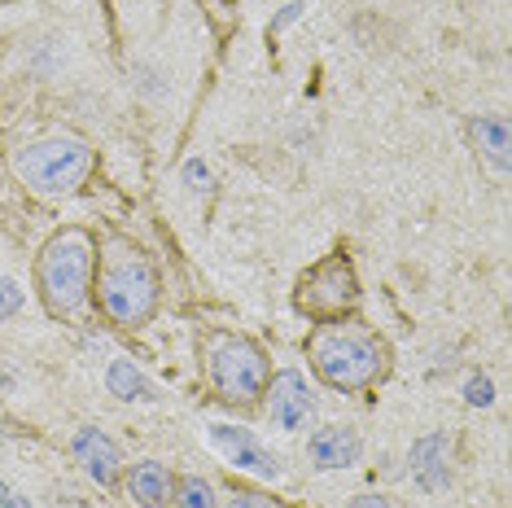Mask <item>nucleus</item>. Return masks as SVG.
<instances>
[{
    "mask_svg": "<svg viewBox=\"0 0 512 508\" xmlns=\"http://www.w3.org/2000/svg\"><path fill=\"white\" fill-rule=\"evenodd\" d=\"M307 360L329 390L359 395V390H372L381 377H386L390 346L377 329H368L364 320L346 316V320H324V325L311 329Z\"/></svg>",
    "mask_w": 512,
    "mask_h": 508,
    "instance_id": "f257e3e1",
    "label": "nucleus"
},
{
    "mask_svg": "<svg viewBox=\"0 0 512 508\" xmlns=\"http://www.w3.org/2000/svg\"><path fill=\"white\" fill-rule=\"evenodd\" d=\"M92 281H97V303L106 311L110 325L119 329H141L154 320L158 311V272L149 263V254L132 241L114 237L101 250L97 268H92Z\"/></svg>",
    "mask_w": 512,
    "mask_h": 508,
    "instance_id": "f03ea898",
    "label": "nucleus"
},
{
    "mask_svg": "<svg viewBox=\"0 0 512 508\" xmlns=\"http://www.w3.org/2000/svg\"><path fill=\"white\" fill-rule=\"evenodd\" d=\"M92 268H97V241L88 228H62L44 241L36 259V294L49 316H75L92 298Z\"/></svg>",
    "mask_w": 512,
    "mask_h": 508,
    "instance_id": "7ed1b4c3",
    "label": "nucleus"
},
{
    "mask_svg": "<svg viewBox=\"0 0 512 508\" xmlns=\"http://www.w3.org/2000/svg\"><path fill=\"white\" fill-rule=\"evenodd\" d=\"M92 163H97V154L75 132H57V136H44V141L14 149V176L31 193H40V198H66V193H75L92 176Z\"/></svg>",
    "mask_w": 512,
    "mask_h": 508,
    "instance_id": "20e7f679",
    "label": "nucleus"
},
{
    "mask_svg": "<svg viewBox=\"0 0 512 508\" xmlns=\"http://www.w3.org/2000/svg\"><path fill=\"white\" fill-rule=\"evenodd\" d=\"M206 355V377H211V390L232 408H250V403L263 399L267 377H272V364H267L263 346L250 342L246 333H211L202 346Z\"/></svg>",
    "mask_w": 512,
    "mask_h": 508,
    "instance_id": "39448f33",
    "label": "nucleus"
},
{
    "mask_svg": "<svg viewBox=\"0 0 512 508\" xmlns=\"http://www.w3.org/2000/svg\"><path fill=\"white\" fill-rule=\"evenodd\" d=\"M294 307L302 311V316L316 320V325H324V320H346L359 307L355 263L337 250V254H329V259H320L316 268H307L298 276Z\"/></svg>",
    "mask_w": 512,
    "mask_h": 508,
    "instance_id": "423d86ee",
    "label": "nucleus"
},
{
    "mask_svg": "<svg viewBox=\"0 0 512 508\" xmlns=\"http://www.w3.org/2000/svg\"><path fill=\"white\" fill-rule=\"evenodd\" d=\"M263 395H267V417L289 434L307 430V421L316 417V395H311L307 377H302L298 368H281L276 377H267Z\"/></svg>",
    "mask_w": 512,
    "mask_h": 508,
    "instance_id": "0eeeda50",
    "label": "nucleus"
},
{
    "mask_svg": "<svg viewBox=\"0 0 512 508\" xmlns=\"http://www.w3.org/2000/svg\"><path fill=\"white\" fill-rule=\"evenodd\" d=\"M71 452L75 460L84 465V473L97 487H114L123 473V452L114 447V438L106 430H97V425H84L75 438H71Z\"/></svg>",
    "mask_w": 512,
    "mask_h": 508,
    "instance_id": "6e6552de",
    "label": "nucleus"
},
{
    "mask_svg": "<svg viewBox=\"0 0 512 508\" xmlns=\"http://www.w3.org/2000/svg\"><path fill=\"white\" fill-rule=\"evenodd\" d=\"M211 443L237 469L259 473V478H281V460H276V452H267L250 430H237V425H211Z\"/></svg>",
    "mask_w": 512,
    "mask_h": 508,
    "instance_id": "1a4fd4ad",
    "label": "nucleus"
},
{
    "mask_svg": "<svg viewBox=\"0 0 512 508\" xmlns=\"http://www.w3.org/2000/svg\"><path fill=\"white\" fill-rule=\"evenodd\" d=\"M359 452H364V443H359V434L351 425H320V430L307 438V460H311V469H320V473L351 469Z\"/></svg>",
    "mask_w": 512,
    "mask_h": 508,
    "instance_id": "9d476101",
    "label": "nucleus"
},
{
    "mask_svg": "<svg viewBox=\"0 0 512 508\" xmlns=\"http://www.w3.org/2000/svg\"><path fill=\"white\" fill-rule=\"evenodd\" d=\"M412 478L421 491L451 487V438L447 434H425L412 443Z\"/></svg>",
    "mask_w": 512,
    "mask_h": 508,
    "instance_id": "9b49d317",
    "label": "nucleus"
},
{
    "mask_svg": "<svg viewBox=\"0 0 512 508\" xmlns=\"http://www.w3.org/2000/svg\"><path fill=\"white\" fill-rule=\"evenodd\" d=\"M171 491H176V478L158 460H141V465H132V473H127V495L141 508H162L171 500Z\"/></svg>",
    "mask_w": 512,
    "mask_h": 508,
    "instance_id": "f8f14e48",
    "label": "nucleus"
},
{
    "mask_svg": "<svg viewBox=\"0 0 512 508\" xmlns=\"http://www.w3.org/2000/svg\"><path fill=\"white\" fill-rule=\"evenodd\" d=\"M469 136H473V145L482 149V154L491 158L499 171H508V119H504V114H482V119H473Z\"/></svg>",
    "mask_w": 512,
    "mask_h": 508,
    "instance_id": "ddd939ff",
    "label": "nucleus"
},
{
    "mask_svg": "<svg viewBox=\"0 0 512 508\" xmlns=\"http://www.w3.org/2000/svg\"><path fill=\"white\" fill-rule=\"evenodd\" d=\"M106 386H110V395H119V399H154V386L145 381V373L136 368L132 360H114L106 368Z\"/></svg>",
    "mask_w": 512,
    "mask_h": 508,
    "instance_id": "4468645a",
    "label": "nucleus"
},
{
    "mask_svg": "<svg viewBox=\"0 0 512 508\" xmlns=\"http://www.w3.org/2000/svg\"><path fill=\"white\" fill-rule=\"evenodd\" d=\"M171 504H176V508H219L215 487L206 478H197V473H189V478L176 482V491H171Z\"/></svg>",
    "mask_w": 512,
    "mask_h": 508,
    "instance_id": "2eb2a0df",
    "label": "nucleus"
},
{
    "mask_svg": "<svg viewBox=\"0 0 512 508\" xmlns=\"http://www.w3.org/2000/svg\"><path fill=\"white\" fill-rule=\"evenodd\" d=\"M228 508H281V504H276L272 495H263V491L232 487V491H228Z\"/></svg>",
    "mask_w": 512,
    "mask_h": 508,
    "instance_id": "dca6fc26",
    "label": "nucleus"
},
{
    "mask_svg": "<svg viewBox=\"0 0 512 508\" xmlns=\"http://www.w3.org/2000/svg\"><path fill=\"white\" fill-rule=\"evenodd\" d=\"M491 399H495L491 377H469V386H464V403H469V408H486Z\"/></svg>",
    "mask_w": 512,
    "mask_h": 508,
    "instance_id": "f3484780",
    "label": "nucleus"
},
{
    "mask_svg": "<svg viewBox=\"0 0 512 508\" xmlns=\"http://www.w3.org/2000/svg\"><path fill=\"white\" fill-rule=\"evenodd\" d=\"M18 307H22V290L9 281V276H0V320H9Z\"/></svg>",
    "mask_w": 512,
    "mask_h": 508,
    "instance_id": "a211bd4d",
    "label": "nucleus"
},
{
    "mask_svg": "<svg viewBox=\"0 0 512 508\" xmlns=\"http://www.w3.org/2000/svg\"><path fill=\"white\" fill-rule=\"evenodd\" d=\"M184 180H189V189H206V184H211V171L193 158V163H184Z\"/></svg>",
    "mask_w": 512,
    "mask_h": 508,
    "instance_id": "6ab92c4d",
    "label": "nucleus"
},
{
    "mask_svg": "<svg viewBox=\"0 0 512 508\" xmlns=\"http://www.w3.org/2000/svg\"><path fill=\"white\" fill-rule=\"evenodd\" d=\"M346 508H399L386 495H355V500H346Z\"/></svg>",
    "mask_w": 512,
    "mask_h": 508,
    "instance_id": "aec40b11",
    "label": "nucleus"
},
{
    "mask_svg": "<svg viewBox=\"0 0 512 508\" xmlns=\"http://www.w3.org/2000/svg\"><path fill=\"white\" fill-rule=\"evenodd\" d=\"M294 18H302V5H298V0H294V5H285L281 14L272 18V31H285V27H289V22H294Z\"/></svg>",
    "mask_w": 512,
    "mask_h": 508,
    "instance_id": "412c9836",
    "label": "nucleus"
},
{
    "mask_svg": "<svg viewBox=\"0 0 512 508\" xmlns=\"http://www.w3.org/2000/svg\"><path fill=\"white\" fill-rule=\"evenodd\" d=\"M0 508H31V500H27V495H5Z\"/></svg>",
    "mask_w": 512,
    "mask_h": 508,
    "instance_id": "4be33fe9",
    "label": "nucleus"
},
{
    "mask_svg": "<svg viewBox=\"0 0 512 508\" xmlns=\"http://www.w3.org/2000/svg\"><path fill=\"white\" fill-rule=\"evenodd\" d=\"M5 390H9V373H5V368H0V395H5Z\"/></svg>",
    "mask_w": 512,
    "mask_h": 508,
    "instance_id": "5701e85b",
    "label": "nucleus"
},
{
    "mask_svg": "<svg viewBox=\"0 0 512 508\" xmlns=\"http://www.w3.org/2000/svg\"><path fill=\"white\" fill-rule=\"evenodd\" d=\"M5 495H9V487H5V482H0V500H5Z\"/></svg>",
    "mask_w": 512,
    "mask_h": 508,
    "instance_id": "b1692460",
    "label": "nucleus"
}]
</instances>
